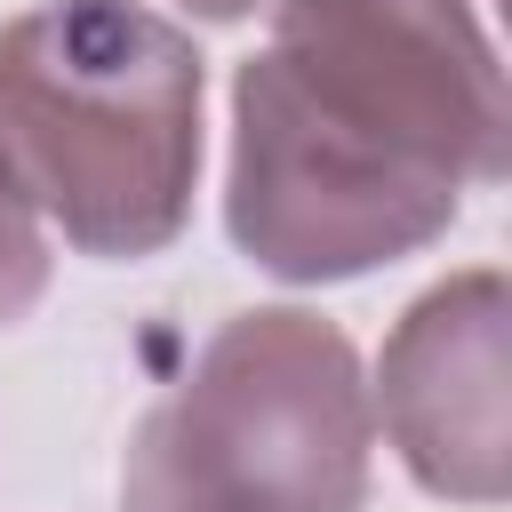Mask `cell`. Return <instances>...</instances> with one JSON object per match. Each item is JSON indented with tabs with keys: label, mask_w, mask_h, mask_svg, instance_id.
I'll use <instances>...</instances> for the list:
<instances>
[{
	"label": "cell",
	"mask_w": 512,
	"mask_h": 512,
	"mask_svg": "<svg viewBox=\"0 0 512 512\" xmlns=\"http://www.w3.org/2000/svg\"><path fill=\"white\" fill-rule=\"evenodd\" d=\"M504 176V72L464 0H280L232 80V240L280 280H352Z\"/></svg>",
	"instance_id": "cell-1"
},
{
	"label": "cell",
	"mask_w": 512,
	"mask_h": 512,
	"mask_svg": "<svg viewBox=\"0 0 512 512\" xmlns=\"http://www.w3.org/2000/svg\"><path fill=\"white\" fill-rule=\"evenodd\" d=\"M0 176L88 256L168 248L200 176V48L144 0H40L8 16Z\"/></svg>",
	"instance_id": "cell-2"
},
{
	"label": "cell",
	"mask_w": 512,
	"mask_h": 512,
	"mask_svg": "<svg viewBox=\"0 0 512 512\" xmlns=\"http://www.w3.org/2000/svg\"><path fill=\"white\" fill-rule=\"evenodd\" d=\"M368 384L320 312H232L144 408L120 512H360Z\"/></svg>",
	"instance_id": "cell-3"
},
{
	"label": "cell",
	"mask_w": 512,
	"mask_h": 512,
	"mask_svg": "<svg viewBox=\"0 0 512 512\" xmlns=\"http://www.w3.org/2000/svg\"><path fill=\"white\" fill-rule=\"evenodd\" d=\"M504 272H456L408 304L384 344V432L400 464L456 504L504 496Z\"/></svg>",
	"instance_id": "cell-4"
},
{
	"label": "cell",
	"mask_w": 512,
	"mask_h": 512,
	"mask_svg": "<svg viewBox=\"0 0 512 512\" xmlns=\"http://www.w3.org/2000/svg\"><path fill=\"white\" fill-rule=\"evenodd\" d=\"M48 288V240L24 208V192L0 176V328L32 312V296Z\"/></svg>",
	"instance_id": "cell-5"
},
{
	"label": "cell",
	"mask_w": 512,
	"mask_h": 512,
	"mask_svg": "<svg viewBox=\"0 0 512 512\" xmlns=\"http://www.w3.org/2000/svg\"><path fill=\"white\" fill-rule=\"evenodd\" d=\"M184 8H200V16H248L256 0H184Z\"/></svg>",
	"instance_id": "cell-6"
}]
</instances>
